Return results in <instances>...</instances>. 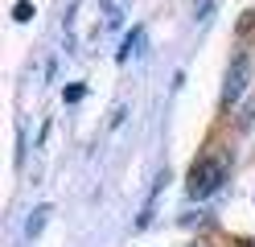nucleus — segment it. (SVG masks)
<instances>
[{
    "label": "nucleus",
    "instance_id": "1",
    "mask_svg": "<svg viewBox=\"0 0 255 247\" xmlns=\"http://www.w3.org/2000/svg\"><path fill=\"white\" fill-rule=\"evenodd\" d=\"M227 177V157H206L189 169V198H206L218 190V181Z\"/></svg>",
    "mask_w": 255,
    "mask_h": 247
},
{
    "label": "nucleus",
    "instance_id": "2",
    "mask_svg": "<svg viewBox=\"0 0 255 247\" xmlns=\"http://www.w3.org/2000/svg\"><path fill=\"white\" fill-rule=\"evenodd\" d=\"M247 78H251V54H239L227 70V87H222V103H235L239 95L247 91Z\"/></svg>",
    "mask_w": 255,
    "mask_h": 247
},
{
    "label": "nucleus",
    "instance_id": "3",
    "mask_svg": "<svg viewBox=\"0 0 255 247\" xmlns=\"http://www.w3.org/2000/svg\"><path fill=\"white\" fill-rule=\"evenodd\" d=\"M140 45H144V25H136V29L128 33V37H124V45H120V54H116V62H128V58H132V54H136Z\"/></svg>",
    "mask_w": 255,
    "mask_h": 247
},
{
    "label": "nucleus",
    "instance_id": "4",
    "mask_svg": "<svg viewBox=\"0 0 255 247\" xmlns=\"http://www.w3.org/2000/svg\"><path fill=\"white\" fill-rule=\"evenodd\" d=\"M45 219H50V206H37L33 214H29V223H25V235H29V239H33V235H41Z\"/></svg>",
    "mask_w": 255,
    "mask_h": 247
},
{
    "label": "nucleus",
    "instance_id": "5",
    "mask_svg": "<svg viewBox=\"0 0 255 247\" xmlns=\"http://www.w3.org/2000/svg\"><path fill=\"white\" fill-rule=\"evenodd\" d=\"M103 4H107V29H120L124 25V8H120V0H103Z\"/></svg>",
    "mask_w": 255,
    "mask_h": 247
},
{
    "label": "nucleus",
    "instance_id": "6",
    "mask_svg": "<svg viewBox=\"0 0 255 247\" xmlns=\"http://www.w3.org/2000/svg\"><path fill=\"white\" fill-rule=\"evenodd\" d=\"M12 16H17V21H29V16H33V4H29V0H17V4H12Z\"/></svg>",
    "mask_w": 255,
    "mask_h": 247
},
{
    "label": "nucleus",
    "instance_id": "7",
    "mask_svg": "<svg viewBox=\"0 0 255 247\" xmlns=\"http://www.w3.org/2000/svg\"><path fill=\"white\" fill-rule=\"evenodd\" d=\"M83 95H87V87H83V82H74V87H66V91H62V99H66V103H78Z\"/></svg>",
    "mask_w": 255,
    "mask_h": 247
},
{
    "label": "nucleus",
    "instance_id": "8",
    "mask_svg": "<svg viewBox=\"0 0 255 247\" xmlns=\"http://www.w3.org/2000/svg\"><path fill=\"white\" fill-rule=\"evenodd\" d=\"M214 4H218V0H202V4H198V21H210V12H214Z\"/></svg>",
    "mask_w": 255,
    "mask_h": 247
}]
</instances>
